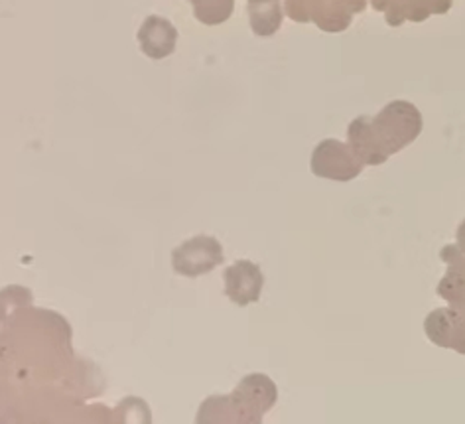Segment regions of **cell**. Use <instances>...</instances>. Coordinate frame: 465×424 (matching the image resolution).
I'll use <instances>...</instances> for the list:
<instances>
[{"label":"cell","mask_w":465,"mask_h":424,"mask_svg":"<svg viewBox=\"0 0 465 424\" xmlns=\"http://www.w3.org/2000/svg\"><path fill=\"white\" fill-rule=\"evenodd\" d=\"M223 278H225V294L232 304H237L242 308V306L259 302L262 287H264V277L261 273L259 265L242 258V261L232 263L225 270Z\"/></svg>","instance_id":"cell-6"},{"label":"cell","mask_w":465,"mask_h":424,"mask_svg":"<svg viewBox=\"0 0 465 424\" xmlns=\"http://www.w3.org/2000/svg\"><path fill=\"white\" fill-rule=\"evenodd\" d=\"M422 115L409 101H391L375 116H357L349 125V145L365 167H379L412 145L422 133Z\"/></svg>","instance_id":"cell-1"},{"label":"cell","mask_w":465,"mask_h":424,"mask_svg":"<svg viewBox=\"0 0 465 424\" xmlns=\"http://www.w3.org/2000/svg\"><path fill=\"white\" fill-rule=\"evenodd\" d=\"M438 294L450 302V308H438L424 320V332L438 348L456 349L465 356V273L450 265Z\"/></svg>","instance_id":"cell-3"},{"label":"cell","mask_w":465,"mask_h":424,"mask_svg":"<svg viewBox=\"0 0 465 424\" xmlns=\"http://www.w3.org/2000/svg\"><path fill=\"white\" fill-rule=\"evenodd\" d=\"M223 261V247L215 237H207V235L185 239L172 251V268L185 278H197L212 273Z\"/></svg>","instance_id":"cell-5"},{"label":"cell","mask_w":465,"mask_h":424,"mask_svg":"<svg viewBox=\"0 0 465 424\" xmlns=\"http://www.w3.org/2000/svg\"><path fill=\"white\" fill-rule=\"evenodd\" d=\"M456 253L460 255L458 258H461V265L465 267V221L460 226L458 229V247H456Z\"/></svg>","instance_id":"cell-8"},{"label":"cell","mask_w":465,"mask_h":424,"mask_svg":"<svg viewBox=\"0 0 465 424\" xmlns=\"http://www.w3.org/2000/svg\"><path fill=\"white\" fill-rule=\"evenodd\" d=\"M363 160L355 155L351 145H345L341 140L325 138L313 148L310 168L318 178L331 182H351L363 172Z\"/></svg>","instance_id":"cell-4"},{"label":"cell","mask_w":465,"mask_h":424,"mask_svg":"<svg viewBox=\"0 0 465 424\" xmlns=\"http://www.w3.org/2000/svg\"><path fill=\"white\" fill-rule=\"evenodd\" d=\"M138 44L150 60H164L176 50L178 30L166 18L148 16L138 30Z\"/></svg>","instance_id":"cell-7"},{"label":"cell","mask_w":465,"mask_h":424,"mask_svg":"<svg viewBox=\"0 0 465 424\" xmlns=\"http://www.w3.org/2000/svg\"><path fill=\"white\" fill-rule=\"evenodd\" d=\"M276 403V385L266 375L252 373L231 397H212L197 412V422H262Z\"/></svg>","instance_id":"cell-2"}]
</instances>
